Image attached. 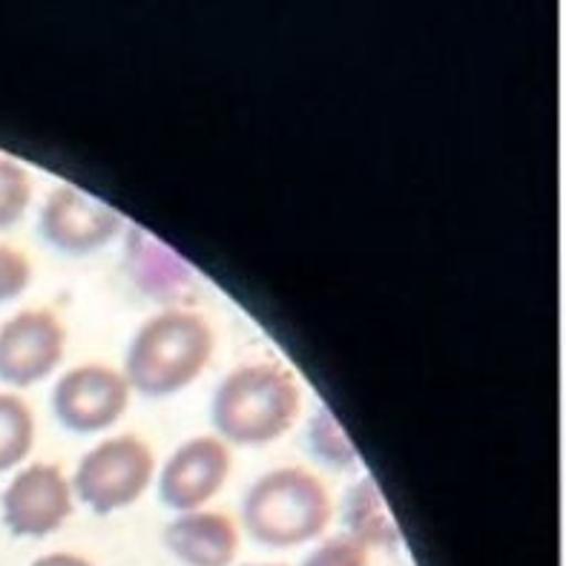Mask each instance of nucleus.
Here are the masks:
<instances>
[{
	"label": "nucleus",
	"mask_w": 566,
	"mask_h": 566,
	"mask_svg": "<svg viewBox=\"0 0 566 566\" xmlns=\"http://www.w3.org/2000/svg\"><path fill=\"white\" fill-rule=\"evenodd\" d=\"M251 566H282V564H251Z\"/></svg>",
	"instance_id": "19"
},
{
	"label": "nucleus",
	"mask_w": 566,
	"mask_h": 566,
	"mask_svg": "<svg viewBox=\"0 0 566 566\" xmlns=\"http://www.w3.org/2000/svg\"><path fill=\"white\" fill-rule=\"evenodd\" d=\"M124 271L138 294L147 300L172 305L193 294L196 273L179 253L144 228L127 230L124 237Z\"/></svg>",
	"instance_id": "10"
},
{
	"label": "nucleus",
	"mask_w": 566,
	"mask_h": 566,
	"mask_svg": "<svg viewBox=\"0 0 566 566\" xmlns=\"http://www.w3.org/2000/svg\"><path fill=\"white\" fill-rule=\"evenodd\" d=\"M242 521L259 544L273 549L308 544L328 526L331 495L308 469H273L244 492Z\"/></svg>",
	"instance_id": "3"
},
{
	"label": "nucleus",
	"mask_w": 566,
	"mask_h": 566,
	"mask_svg": "<svg viewBox=\"0 0 566 566\" xmlns=\"http://www.w3.org/2000/svg\"><path fill=\"white\" fill-rule=\"evenodd\" d=\"M153 469L156 460L150 446L136 434H118L81 458L72 486L95 515H113L133 506L147 492Z\"/></svg>",
	"instance_id": "4"
},
{
	"label": "nucleus",
	"mask_w": 566,
	"mask_h": 566,
	"mask_svg": "<svg viewBox=\"0 0 566 566\" xmlns=\"http://www.w3.org/2000/svg\"><path fill=\"white\" fill-rule=\"evenodd\" d=\"M213 345V328L205 316L165 311L136 331L124 357V380L144 397L179 395L208 368Z\"/></svg>",
	"instance_id": "1"
},
{
	"label": "nucleus",
	"mask_w": 566,
	"mask_h": 566,
	"mask_svg": "<svg viewBox=\"0 0 566 566\" xmlns=\"http://www.w3.org/2000/svg\"><path fill=\"white\" fill-rule=\"evenodd\" d=\"M302 566H368V546L352 535H337L314 549Z\"/></svg>",
	"instance_id": "16"
},
{
	"label": "nucleus",
	"mask_w": 566,
	"mask_h": 566,
	"mask_svg": "<svg viewBox=\"0 0 566 566\" xmlns=\"http://www.w3.org/2000/svg\"><path fill=\"white\" fill-rule=\"evenodd\" d=\"M124 219L104 201L81 193L78 187H55L43 201L38 230L55 251L70 256H84L122 233Z\"/></svg>",
	"instance_id": "6"
},
{
	"label": "nucleus",
	"mask_w": 566,
	"mask_h": 566,
	"mask_svg": "<svg viewBox=\"0 0 566 566\" xmlns=\"http://www.w3.org/2000/svg\"><path fill=\"white\" fill-rule=\"evenodd\" d=\"M165 544L185 566H230L239 555V530L219 512H185L167 524Z\"/></svg>",
	"instance_id": "11"
},
{
	"label": "nucleus",
	"mask_w": 566,
	"mask_h": 566,
	"mask_svg": "<svg viewBox=\"0 0 566 566\" xmlns=\"http://www.w3.org/2000/svg\"><path fill=\"white\" fill-rule=\"evenodd\" d=\"M35 443V420L27 402L14 395H0V474L14 469Z\"/></svg>",
	"instance_id": "13"
},
{
	"label": "nucleus",
	"mask_w": 566,
	"mask_h": 566,
	"mask_svg": "<svg viewBox=\"0 0 566 566\" xmlns=\"http://www.w3.org/2000/svg\"><path fill=\"white\" fill-rule=\"evenodd\" d=\"M300 402L294 374L276 363H251L219 382L210 417L228 443L265 446L294 426Z\"/></svg>",
	"instance_id": "2"
},
{
	"label": "nucleus",
	"mask_w": 566,
	"mask_h": 566,
	"mask_svg": "<svg viewBox=\"0 0 566 566\" xmlns=\"http://www.w3.org/2000/svg\"><path fill=\"white\" fill-rule=\"evenodd\" d=\"M230 474V452L219 438H193L170 454L161 469L158 495L167 510L196 512L224 486Z\"/></svg>",
	"instance_id": "9"
},
{
	"label": "nucleus",
	"mask_w": 566,
	"mask_h": 566,
	"mask_svg": "<svg viewBox=\"0 0 566 566\" xmlns=\"http://www.w3.org/2000/svg\"><path fill=\"white\" fill-rule=\"evenodd\" d=\"M308 449L314 458H319L331 469H352L357 467V449L348 440L337 417L331 409H319L308 423Z\"/></svg>",
	"instance_id": "14"
},
{
	"label": "nucleus",
	"mask_w": 566,
	"mask_h": 566,
	"mask_svg": "<svg viewBox=\"0 0 566 566\" xmlns=\"http://www.w3.org/2000/svg\"><path fill=\"white\" fill-rule=\"evenodd\" d=\"M66 331L52 311H21L0 325V380L32 386L64 359Z\"/></svg>",
	"instance_id": "7"
},
{
	"label": "nucleus",
	"mask_w": 566,
	"mask_h": 566,
	"mask_svg": "<svg viewBox=\"0 0 566 566\" xmlns=\"http://www.w3.org/2000/svg\"><path fill=\"white\" fill-rule=\"evenodd\" d=\"M72 515V486L57 467L23 469L3 492V524L18 538H43Z\"/></svg>",
	"instance_id": "8"
},
{
	"label": "nucleus",
	"mask_w": 566,
	"mask_h": 566,
	"mask_svg": "<svg viewBox=\"0 0 566 566\" xmlns=\"http://www.w3.org/2000/svg\"><path fill=\"white\" fill-rule=\"evenodd\" d=\"M127 402L129 386L124 374L101 363L70 368L52 391L57 423L75 434L109 429L127 411Z\"/></svg>",
	"instance_id": "5"
},
{
	"label": "nucleus",
	"mask_w": 566,
	"mask_h": 566,
	"mask_svg": "<svg viewBox=\"0 0 566 566\" xmlns=\"http://www.w3.org/2000/svg\"><path fill=\"white\" fill-rule=\"evenodd\" d=\"M32 566H93V564L84 558H78V555L52 553V555H43V558H38Z\"/></svg>",
	"instance_id": "18"
},
{
	"label": "nucleus",
	"mask_w": 566,
	"mask_h": 566,
	"mask_svg": "<svg viewBox=\"0 0 566 566\" xmlns=\"http://www.w3.org/2000/svg\"><path fill=\"white\" fill-rule=\"evenodd\" d=\"M345 526L354 541L366 546H395L400 541L395 517L388 512L386 497L374 478H363L345 495Z\"/></svg>",
	"instance_id": "12"
},
{
	"label": "nucleus",
	"mask_w": 566,
	"mask_h": 566,
	"mask_svg": "<svg viewBox=\"0 0 566 566\" xmlns=\"http://www.w3.org/2000/svg\"><path fill=\"white\" fill-rule=\"evenodd\" d=\"M32 181L21 165L0 156V230L12 228L29 208Z\"/></svg>",
	"instance_id": "15"
},
{
	"label": "nucleus",
	"mask_w": 566,
	"mask_h": 566,
	"mask_svg": "<svg viewBox=\"0 0 566 566\" xmlns=\"http://www.w3.org/2000/svg\"><path fill=\"white\" fill-rule=\"evenodd\" d=\"M32 280V265L21 251L0 244V302L21 296Z\"/></svg>",
	"instance_id": "17"
}]
</instances>
